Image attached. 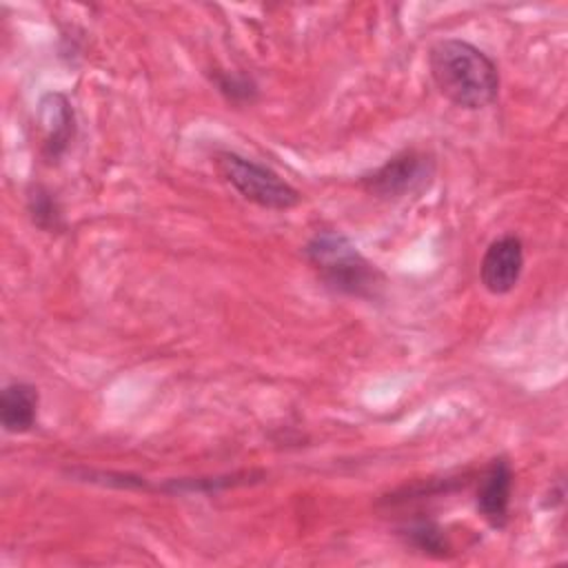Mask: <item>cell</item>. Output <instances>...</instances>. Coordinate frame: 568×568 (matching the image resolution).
Masks as SVG:
<instances>
[{
    "label": "cell",
    "instance_id": "obj_1",
    "mask_svg": "<svg viewBox=\"0 0 568 568\" xmlns=\"http://www.w3.org/2000/svg\"><path fill=\"white\" fill-rule=\"evenodd\" d=\"M428 73L450 104L479 111L490 106L501 87L495 60L477 44L462 38H442L428 49Z\"/></svg>",
    "mask_w": 568,
    "mask_h": 568
},
{
    "label": "cell",
    "instance_id": "obj_2",
    "mask_svg": "<svg viewBox=\"0 0 568 568\" xmlns=\"http://www.w3.org/2000/svg\"><path fill=\"white\" fill-rule=\"evenodd\" d=\"M304 260L335 295L375 300L384 291V273L339 231L324 229L311 235L304 244Z\"/></svg>",
    "mask_w": 568,
    "mask_h": 568
},
{
    "label": "cell",
    "instance_id": "obj_3",
    "mask_svg": "<svg viewBox=\"0 0 568 568\" xmlns=\"http://www.w3.org/2000/svg\"><path fill=\"white\" fill-rule=\"evenodd\" d=\"M217 175L246 202L266 211H288L302 202V193L277 171L235 151H215Z\"/></svg>",
    "mask_w": 568,
    "mask_h": 568
},
{
    "label": "cell",
    "instance_id": "obj_4",
    "mask_svg": "<svg viewBox=\"0 0 568 568\" xmlns=\"http://www.w3.org/2000/svg\"><path fill=\"white\" fill-rule=\"evenodd\" d=\"M435 158L422 149H404L359 178L362 191L377 200H402L422 193L435 178Z\"/></svg>",
    "mask_w": 568,
    "mask_h": 568
},
{
    "label": "cell",
    "instance_id": "obj_5",
    "mask_svg": "<svg viewBox=\"0 0 568 568\" xmlns=\"http://www.w3.org/2000/svg\"><path fill=\"white\" fill-rule=\"evenodd\" d=\"M521 271H524V242L519 235L501 233L486 246L479 262V280L490 295L510 293L519 284Z\"/></svg>",
    "mask_w": 568,
    "mask_h": 568
},
{
    "label": "cell",
    "instance_id": "obj_6",
    "mask_svg": "<svg viewBox=\"0 0 568 568\" xmlns=\"http://www.w3.org/2000/svg\"><path fill=\"white\" fill-rule=\"evenodd\" d=\"M513 479V466L504 455L490 459L477 479L475 506L490 528L501 530L510 521Z\"/></svg>",
    "mask_w": 568,
    "mask_h": 568
},
{
    "label": "cell",
    "instance_id": "obj_7",
    "mask_svg": "<svg viewBox=\"0 0 568 568\" xmlns=\"http://www.w3.org/2000/svg\"><path fill=\"white\" fill-rule=\"evenodd\" d=\"M38 124L42 131L40 155L53 164L58 162L75 138V111L69 98L60 91H49L38 104Z\"/></svg>",
    "mask_w": 568,
    "mask_h": 568
},
{
    "label": "cell",
    "instance_id": "obj_8",
    "mask_svg": "<svg viewBox=\"0 0 568 568\" xmlns=\"http://www.w3.org/2000/svg\"><path fill=\"white\" fill-rule=\"evenodd\" d=\"M40 395L29 382H9L0 393V424L9 435H24L38 424Z\"/></svg>",
    "mask_w": 568,
    "mask_h": 568
},
{
    "label": "cell",
    "instance_id": "obj_9",
    "mask_svg": "<svg viewBox=\"0 0 568 568\" xmlns=\"http://www.w3.org/2000/svg\"><path fill=\"white\" fill-rule=\"evenodd\" d=\"M399 537H404L410 548L430 557H448L453 552L448 532L428 517H415L413 521L404 524L399 528Z\"/></svg>",
    "mask_w": 568,
    "mask_h": 568
},
{
    "label": "cell",
    "instance_id": "obj_10",
    "mask_svg": "<svg viewBox=\"0 0 568 568\" xmlns=\"http://www.w3.org/2000/svg\"><path fill=\"white\" fill-rule=\"evenodd\" d=\"M27 213L33 226L44 233H62L67 226L55 193L44 184H31L27 189Z\"/></svg>",
    "mask_w": 568,
    "mask_h": 568
},
{
    "label": "cell",
    "instance_id": "obj_11",
    "mask_svg": "<svg viewBox=\"0 0 568 568\" xmlns=\"http://www.w3.org/2000/svg\"><path fill=\"white\" fill-rule=\"evenodd\" d=\"M209 78L217 89V93L233 106H246V104L251 106L260 98V87L248 73L213 69Z\"/></svg>",
    "mask_w": 568,
    "mask_h": 568
}]
</instances>
